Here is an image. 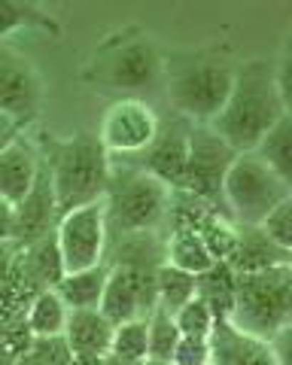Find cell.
Returning a JSON list of instances; mask_svg holds the SVG:
<instances>
[{
	"instance_id": "cell-1",
	"label": "cell",
	"mask_w": 292,
	"mask_h": 365,
	"mask_svg": "<svg viewBox=\"0 0 292 365\" xmlns=\"http://www.w3.org/2000/svg\"><path fill=\"white\" fill-rule=\"evenodd\" d=\"M292 113L274 79V61L250 58L234 67L231 91L210 128L226 140L234 153H253L274 125Z\"/></svg>"
},
{
	"instance_id": "cell-2",
	"label": "cell",
	"mask_w": 292,
	"mask_h": 365,
	"mask_svg": "<svg viewBox=\"0 0 292 365\" xmlns=\"http://www.w3.org/2000/svg\"><path fill=\"white\" fill-rule=\"evenodd\" d=\"M43 165L49 170L61 216L85 204L104 201L110 174H113V158L107 155L95 131H76L64 140H52L49 153L43 155Z\"/></svg>"
},
{
	"instance_id": "cell-3",
	"label": "cell",
	"mask_w": 292,
	"mask_h": 365,
	"mask_svg": "<svg viewBox=\"0 0 292 365\" xmlns=\"http://www.w3.org/2000/svg\"><path fill=\"white\" fill-rule=\"evenodd\" d=\"M229 323L241 332L271 341L292 329V265L259 274H234V302Z\"/></svg>"
},
{
	"instance_id": "cell-4",
	"label": "cell",
	"mask_w": 292,
	"mask_h": 365,
	"mask_svg": "<svg viewBox=\"0 0 292 365\" xmlns=\"http://www.w3.org/2000/svg\"><path fill=\"white\" fill-rule=\"evenodd\" d=\"M167 201L171 189L159 180L143 174L140 168L119 170L113 168L110 186L104 195L107 232L116 235H159V228L167 225Z\"/></svg>"
},
{
	"instance_id": "cell-5",
	"label": "cell",
	"mask_w": 292,
	"mask_h": 365,
	"mask_svg": "<svg viewBox=\"0 0 292 365\" xmlns=\"http://www.w3.org/2000/svg\"><path fill=\"white\" fill-rule=\"evenodd\" d=\"M292 198V182L277 177L256 153H238L222 180V204L241 228L259 225L277 204Z\"/></svg>"
},
{
	"instance_id": "cell-6",
	"label": "cell",
	"mask_w": 292,
	"mask_h": 365,
	"mask_svg": "<svg viewBox=\"0 0 292 365\" xmlns=\"http://www.w3.org/2000/svg\"><path fill=\"white\" fill-rule=\"evenodd\" d=\"M234 67L226 61H192L177 71L167 86V101L177 116L192 125H210L231 91Z\"/></svg>"
},
{
	"instance_id": "cell-7",
	"label": "cell",
	"mask_w": 292,
	"mask_h": 365,
	"mask_svg": "<svg viewBox=\"0 0 292 365\" xmlns=\"http://www.w3.org/2000/svg\"><path fill=\"white\" fill-rule=\"evenodd\" d=\"M55 247H58L64 274L104 265L107 250H110L104 201H95V204H85V207L64 213L58 225H55Z\"/></svg>"
},
{
	"instance_id": "cell-8",
	"label": "cell",
	"mask_w": 292,
	"mask_h": 365,
	"mask_svg": "<svg viewBox=\"0 0 292 365\" xmlns=\"http://www.w3.org/2000/svg\"><path fill=\"white\" fill-rule=\"evenodd\" d=\"M234 155L238 153H234L210 125H192L186 174H183L179 189L201 198L204 204H210V207H217V201H222V180H226V170Z\"/></svg>"
},
{
	"instance_id": "cell-9",
	"label": "cell",
	"mask_w": 292,
	"mask_h": 365,
	"mask_svg": "<svg viewBox=\"0 0 292 365\" xmlns=\"http://www.w3.org/2000/svg\"><path fill=\"white\" fill-rule=\"evenodd\" d=\"M43 76L33 61L9 40H0V113L13 116L21 128L40 116Z\"/></svg>"
},
{
	"instance_id": "cell-10",
	"label": "cell",
	"mask_w": 292,
	"mask_h": 365,
	"mask_svg": "<svg viewBox=\"0 0 292 365\" xmlns=\"http://www.w3.org/2000/svg\"><path fill=\"white\" fill-rule=\"evenodd\" d=\"M159 113L146 101L122 98L110 104L104 119H100L98 140L104 143L107 155H140L159 134Z\"/></svg>"
},
{
	"instance_id": "cell-11",
	"label": "cell",
	"mask_w": 292,
	"mask_h": 365,
	"mask_svg": "<svg viewBox=\"0 0 292 365\" xmlns=\"http://www.w3.org/2000/svg\"><path fill=\"white\" fill-rule=\"evenodd\" d=\"M155 307V271L110 265L107 287L100 295L98 311L110 323H128V319H146Z\"/></svg>"
},
{
	"instance_id": "cell-12",
	"label": "cell",
	"mask_w": 292,
	"mask_h": 365,
	"mask_svg": "<svg viewBox=\"0 0 292 365\" xmlns=\"http://www.w3.org/2000/svg\"><path fill=\"white\" fill-rule=\"evenodd\" d=\"M189 134H192V122H186L179 116L167 125H159L155 140L140 153L143 174L159 180L167 189H179L183 174H186V158H189Z\"/></svg>"
},
{
	"instance_id": "cell-13",
	"label": "cell",
	"mask_w": 292,
	"mask_h": 365,
	"mask_svg": "<svg viewBox=\"0 0 292 365\" xmlns=\"http://www.w3.org/2000/svg\"><path fill=\"white\" fill-rule=\"evenodd\" d=\"M162 55L155 52L150 40H128L110 55L107 61V79L113 88L137 91V88H152L162 79Z\"/></svg>"
},
{
	"instance_id": "cell-14",
	"label": "cell",
	"mask_w": 292,
	"mask_h": 365,
	"mask_svg": "<svg viewBox=\"0 0 292 365\" xmlns=\"http://www.w3.org/2000/svg\"><path fill=\"white\" fill-rule=\"evenodd\" d=\"M13 210H16V244H31L37 237H46L55 232L61 213H58V204H55V189H52L46 165H40V174L33 180L31 192Z\"/></svg>"
},
{
	"instance_id": "cell-15",
	"label": "cell",
	"mask_w": 292,
	"mask_h": 365,
	"mask_svg": "<svg viewBox=\"0 0 292 365\" xmlns=\"http://www.w3.org/2000/svg\"><path fill=\"white\" fill-rule=\"evenodd\" d=\"M207 344H210V365H280L277 353L268 341L241 332L229 319L213 323Z\"/></svg>"
},
{
	"instance_id": "cell-16",
	"label": "cell",
	"mask_w": 292,
	"mask_h": 365,
	"mask_svg": "<svg viewBox=\"0 0 292 365\" xmlns=\"http://www.w3.org/2000/svg\"><path fill=\"white\" fill-rule=\"evenodd\" d=\"M40 165H43V153L28 137H19L13 146H6L0 153V201L16 207L31 192L33 180L40 174Z\"/></svg>"
},
{
	"instance_id": "cell-17",
	"label": "cell",
	"mask_w": 292,
	"mask_h": 365,
	"mask_svg": "<svg viewBox=\"0 0 292 365\" xmlns=\"http://www.w3.org/2000/svg\"><path fill=\"white\" fill-rule=\"evenodd\" d=\"M113 323L100 311H71L64 326V341L73 359H104L110 353Z\"/></svg>"
},
{
	"instance_id": "cell-18",
	"label": "cell",
	"mask_w": 292,
	"mask_h": 365,
	"mask_svg": "<svg viewBox=\"0 0 292 365\" xmlns=\"http://www.w3.org/2000/svg\"><path fill=\"white\" fill-rule=\"evenodd\" d=\"M226 265L234 274H259V271H268V268L292 265V253L268 241L259 225H253V228L238 225V244H234Z\"/></svg>"
},
{
	"instance_id": "cell-19",
	"label": "cell",
	"mask_w": 292,
	"mask_h": 365,
	"mask_svg": "<svg viewBox=\"0 0 292 365\" xmlns=\"http://www.w3.org/2000/svg\"><path fill=\"white\" fill-rule=\"evenodd\" d=\"M162 262L177 271L192 274V277H201L204 271L217 265L195 228H171L167 237L162 241Z\"/></svg>"
},
{
	"instance_id": "cell-20",
	"label": "cell",
	"mask_w": 292,
	"mask_h": 365,
	"mask_svg": "<svg viewBox=\"0 0 292 365\" xmlns=\"http://www.w3.org/2000/svg\"><path fill=\"white\" fill-rule=\"evenodd\" d=\"M107 274H110L107 262L98 268L64 274V277L55 283V292H58V299L67 304V311H98L100 295H104V287H107Z\"/></svg>"
},
{
	"instance_id": "cell-21",
	"label": "cell",
	"mask_w": 292,
	"mask_h": 365,
	"mask_svg": "<svg viewBox=\"0 0 292 365\" xmlns=\"http://www.w3.org/2000/svg\"><path fill=\"white\" fill-rule=\"evenodd\" d=\"M67 304L58 299L55 289L37 292L25 307V332L31 338H49V335H64L67 326Z\"/></svg>"
},
{
	"instance_id": "cell-22",
	"label": "cell",
	"mask_w": 292,
	"mask_h": 365,
	"mask_svg": "<svg viewBox=\"0 0 292 365\" xmlns=\"http://www.w3.org/2000/svg\"><path fill=\"white\" fill-rule=\"evenodd\" d=\"M195 287V299H201L213 319H229L231 314V302H234V271L226 265V262H217L210 271H204Z\"/></svg>"
},
{
	"instance_id": "cell-23",
	"label": "cell",
	"mask_w": 292,
	"mask_h": 365,
	"mask_svg": "<svg viewBox=\"0 0 292 365\" xmlns=\"http://www.w3.org/2000/svg\"><path fill=\"white\" fill-rule=\"evenodd\" d=\"M277 177L292 182V113H286L253 150Z\"/></svg>"
},
{
	"instance_id": "cell-24",
	"label": "cell",
	"mask_w": 292,
	"mask_h": 365,
	"mask_svg": "<svg viewBox=\"0 0 292 365\" xmlns=\"http://www.w3.org/2000/svg\"><path fill=\"white\" fill-rule=\"evenodd\" d=\"M195 287H198V280L192 277V274L177 271L171 265H165V262L155 268V304L165 307L167 314H174L177 307L192 302L195 299Z\"/></svg>"
},
{
	"instance_id": "cell-25",
	"label": "cell",
	"mask_w": 292,
	"mask_h": 365,
	"mask_svg": "<svg viewBox=\"0 0 292 365\" xmlns=\"http://www.w3.org/2000/svg\"><path fill=\"white\" fill-rule=\"evenodd\" d=\"M177 341H179V332L174 326V317L167 314L165 307L155 304L150 311V317H146V359L171 365Z\"/></svg>"
},
{
	"instance_id": "cell-26",
	"label": "cell",
	"mask_w": 292,
	"mask_h": 365,
	"mask_svg": "<svg viewBox=\"0 0 292 365\" xmlns=\"http://www.w3.org/2000/svg\"><path fill=\"white\" fill-rule=\"evenodd\" d=\"M195 232L201 241H204L213 262H229L234 244H238V225H234L226 213H219V207L210 210L204 220L198 222Z\"/></svg>"
},
{
	"instance_id": "cell-27",
	"label": "cell",
	"mask_w": 292,
	"mask_h": 365,
	"mask_svg": "<svg viewBox=\"0 0 292 365\" xmlns=\"http://www.w3.org/2000/svg\"><path fill=\"white\" fill-rule=\"evenodd\" d=\"M110 353L131 362H146V319H128V323L113 326Z\"/></svg>"
},
{
	"instance_id": "cell-28",
	"label": "cell",
	"mask_w": 292,
	"mask_h": 365,
	"mask_svg": "<svg viewBox=\"0 0 292 365\" xmlns=\"http://www.w3.org/2000/svg\"><path fill=\"white\" fill-rule=\"evenodd\" d=\"M171 317H174V326H177L179 335H183V338H201V341L210 338L213 323H217L213 314H210V307L201 302V299L186 302L183 307H177Z\"/></svg>"
},
{
	"instance_id": "cell-29",
	"label": "cell",
	"mask_w": 292,
	"mask_h": 365,
	"mask_svg": "<svg viewBox=\"0 0 292 365\" xmlns=\"http://www.w3.org/2000/svg\"><path fill=\"white\" fill-rule=\"evenodd\" d=\"M28 362L31 365H73V353L67 347L64 335L31 338L28 341Z\"/></svg>"
},
{
	"instance_id": "cell-30",
	"label": "cell",
	"mask_w": 292,
	"mask_h": 365,
	"mask_svg": "<svg viewBox=\"0 0 292 365\" xmlns=\"http://www.w3.org/2000/svg\"><path fill=\"white\" fill-rule=\"evenodd\" d=\"M259 228L271 244H277L280 250H289L292 253V198L277 204V207L259 222Z\"/></svg>"
},
{
	"instance_id": "cell-31",
	"label": "cell",
	"mask_w": 292,
	"mask_h": 365,
	"mask_svg": "<svg viewBox=\"0 0 292 365\" xmlns=\"http://www.w3.org/2000/svg\"><path fill=\"white\" fill-rule=\"evenodd\" d=\"M40 21V13H33L31 4H16V0H0V40L13 37L16 31Z\"/></svg>"
},
{
	"instance_id": "cell-32",
	"label": "cell",
	"mask_w": 292,
	"mask_h": 365,
	"mask_svg": "<svg viewBox=\"0 0 292 365\" xmlns=\"http://www.w3.org/2000/svg\"><path fill=\"white\" fill-rule=\"evenodd\" d=\"M171 365H210V344L201 338H183L179 335Z\"/></svg>"
},
{
	"instance_id": "cell-33",
	"label": "cell",
	"mask_w": 292,
	"mask_h": 365,
	"mask_svg": "<svg viewBox=\"0 0 292 365\" xmlns=\"http://www.w3.org/2000/svg\"><path fill=\"white\" fill-rule=\"evenodd\" d=\"M16 256H19V244H16V241H0V289L9 287Z\"/></svg>"
},
{
	"instance_id": "cell-34",
	"label": "cell",
	"mask_w": 292,
	"mask_h": 365,
	"mask_svg": "<svg viewBox=\"0 0 292 365\" xmlns=\"http://www.w3.org/2000/svg\"><path fill=\"white\" fill-rule=\"evenodd\" d=\"M19 137H21V125H19L13 116L0 113V153H4L6 146H13Z\"/></svg>"
},
{
	"instance_id": "cell-35",
	"label": "cell",
	"mask_w": 292,
	"mask_h": 365,
	"mask_svg": "<svg viewBox=\"0 0 292 365\" xmlns=\"http://www.w3.org/2000/svg\"><path fill=\"white\" fill-rule=\"evenodd\" d=\"M0 241H16V210L6 201H0Z\"/></svg>"
},
{
	"instance_id": "cell-36",
	"label": "cell",
	"mask_w": 292,
	"mask_h": 365,
	"mask_svg": "<svg viewBox=\"0 0 292 365\" xmlns=\"http://www.w3.org/2000/svg\"><path fill=\"white\" fill-rule=\"evenodd\" d=\"M100 365H143V362H131V359H122V356H113V353H107Z\"/></svg>"
}]
</instances>
